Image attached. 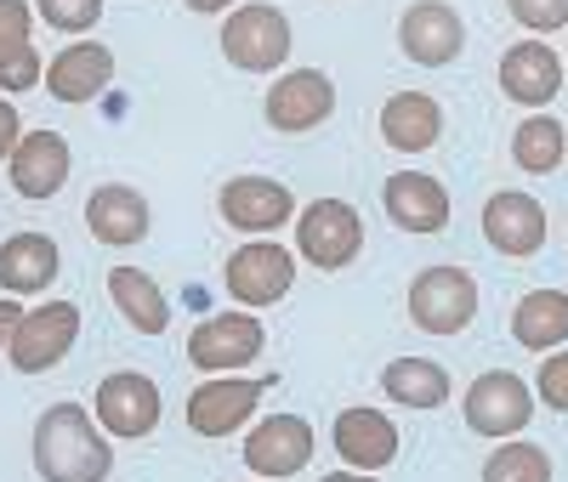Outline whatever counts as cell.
Listing matches in <instances>:
<instances>
[{"label": "cell", "instance_id": "15", "mask_svg": "<svg viewBox=\"0 0 568 482\" xmlns=\"http://www.w3.org/2000/svg\"><path fill=\"white\" fill-rule=\"evenodd\" d=\"M273 380H205L194 398H187V425L200 431V438H227V431H240L251 420V409L262 403Z\"/></svg>", "mask_w": 568, "mask_h": 482}, {"label": "cell", "instance_id": "26", "mask_svg": "<svg viewBox=\"0 0 568 482\" xmlns=\"http://www.w3.org/2000/svg\"><path fill=\"white\" fill-rule=\"evenodd\" d=\"M382 386H387V398L404 403V409H438V403H449V375L433 358H393L382 369Z\"/></svg>", "mask_w": 568, "mask_h": 482}, {"label": "cell", "instance_id": "35", "mask_svg": "<svg viewBox=\"0 0 568 482\" xmlns=\"http://www.w3.org/2000/svg\"><path fill=\"white\" fill-rule=\"evenodd\" d=\"M18 324H23V307H18V301H0V347H12Z\"/></svg>", "mask_w": 568, "mask_h": 482}, {"label": "cell", "instance_id": "36", "mask_svg": "<svg viewBox=\"0 0 568 482\" xmlns=\"http://www.w3.org/2000/svg\"><path fill=\"white\" fill-rule=\"evenodd\" d=\"M182 7H187V12H205V18H211V12H227L233 0H182Z\"/></svg>", "mask_w": 568, "mask_h": 482}, {"label": "cell", "instance_id": "3", "mask_svg": "<svg viewBox=\"0 0 568 482\" xmlns=\"http://www.w3.org/2000/svg\"><path fill=\"white\" fill-rule=\"evenodd\" d=\"M296 250L307 267L318 273H342L358 261L364 250V222L347 199H313L302 216H296Z\"/></svg>", "mask_w": 568, "mask_h": 482}, {"label": "cell", "instance_id": "9", "mask_svg": "<svg viewBox=\"0 0 568 482\" xmlns=\"http://www.w3.org/2000/svg\"><path fill=\"white\" fill-rule=\"evenodd\" d=\"M267 125L284 131V136H302L313 125H324L329 114H336V85H329L324 69H291L278 74L273 91H267Z\"/></svg>", "mask_w": 568, "mask_h": 482}, {"label": "cell", "instance_id": "33", "mask_svg": "<svg viewBox=\"0 0 568 482\" xmlns=\"http://www.w3.org/2000/svg\"><path fill=\"white\" fill-rule=\"evenodd\" d=\"M45 80V69H40V58H34V45L23 58H12V63H0V91H29V85H40Z\"/></svg>", "mask_w": 568, "mask_h": 482}, {"label": "cell", "instance_id": "19", "mask_svg": "<svg viewBox=\"0 0 568 482\" xmlns=\"http://www.w3.org/2000/svg\"><path fill=\"white\" fill-rule=\"evenodd\" d=\"M85 227H91V238H103V245H142V238H149V199L125 182H103L85 199Z\"/></svg>", "mask_w": 568, "mask_h": 482}, {"label": "cell", "instance_id": "29", "mask_svg": "<svg viewBox=\"0 0 568 482\" xmlns=\"http://www.w3.org/2000/svg\"><path fill=\"white\" fill-rule=\"evenodd\" d=\"M29 29H34L29 0H0V63H12V58L29 52Z\"/></svg>", "mask_w": 568, "mask_h": 482}, {"label": "cell", "instance_id": "12", "mask_svg": "<svg viewBox=\"0 0 568 482\" xmlns=\"http://www.w3.org/2000/svg\"><path fill=\"white\" fill-rule=\"evenodd\" d=\"M216 211L240 233H273V227H284L296 216V199H291V187L273 182V176H233L216 193Z\"/></svg>", "mask_w": 568, "mask_h": 482}, {"label": "cell", "instance_id": "32", "mask_svg": "<svg viewBox=\"0 0 568 482\" xmlns=\"http://www.w3.org/2000/svg\"><path fill=\"white\" fill-rule=\"evenodd\" d=\"M540 398H546L557 414H568V352H551V358L540 363Z\"/></svg>", "mask_w": 568, "mask_h": 482}, {"label": "cell", "instance_id": "13", "mask_svg": "<svg viewBox=\"0 0 568 482\" xmlns=\"http://www.w3.org/2000/svg\"><path fill=\"white\" fill-rule=\"evenodd\" d=\"M7 171H12V187L23 193V199H52L74 171V154H69V142L58 131H23Z\"/></svg>", "mask_w": 568, "mask_h": 482}, {"label": "cell", "instance_id": "18", "mask_svg": "<svg viewBox=\"0 0 568 482\" xmlns=\"http://www.w3.org/2000/svg\"><path fill=\"white\" fill-rule=\"evenodd\" d=\"M562 85V58L551 52L546 40H517L511 52L500 58V91L511 96V103H524V109H540L551 103Z\"/></svg>", "mask_w": 568, "mask_h": 482}, {"label": "cell", "instance_id": "22", "mask_svg": "<svg viewBox=\"0 0 568 482\" xmlns=\"http://www.w3.org/2000/svg\"><path fill=\"white\" fill-rule=\"evenodd\" d=\"M58 267H63V256L45 233H12L0 245V289L7 296H40V289H52Z\"/></svg>", "mask_w": 568, "mask_h": 482}, {"label": "cell", "instance_id": "6", "mask_svg": "<svg viewBox=\"0 0 568 482\" xmlns=\"http://www.w3.org/2000/svg\"><path fill=\"white\" fill-rule=\"evenodd\" d=\"M74 335H80V307H74V301H45V307L23 312V324H18V335H12V347H7V358H12L18 375H45L52 363L69 358Z\"/></svg>", "mask_w": 568, "mask_h": 482}, {"label": "cell", "instance_id": "16", "mask_svg": "<svg viewBox=\"0 0 568 482\" xmlns=\"http://www.w3.org/2000/svg\"><path fill=\"white\" fill-rule=\"evenodd\" d=\"M382 205H387V216H393L404 233H444V227H449V193H444L438 176H426V171H398V176H387Z\"/></svg>", "mask_w": 568, "mask_h": 482}, {"label": "cell", "instance_id": "4", "mask_svg": "<svg viewBox=\"0 0 568 482\" xmlns=\"http://www.w3.org/2000/svg\"><path fill=\"white\" fill-rule=\"evenodd\" d=\"M409 318L426 335H460L478 318V278L466 267H426L409 284Z\"/></svg>", "mask_w": 568, "mask_h": 482}, {"label": "cell", "instance_id": "30", "mask_svg": "<svg viewBox=\"0 0 568 482\" xmlns=\"http://www.w3.org/2000/svg\"><path fill=\"white\" fill-rule=\"evenodd\" d=\"M34 12L52 29H63V34H85L91 23L103 18V0H34Z\"/></svg>", "mask_w": 568, "mask_h": 482}, {"label": "cell", "instance_id": "10", "mask_svg": "<svg viewBox=\"0 0 568 482\" xmlns=\"http://www.w3.org/2000/svg\"><path fill=\"white\" fill-rule=\"evenodd\" d=\"M98 425L120 443H136L160 425V386L136 369H120L98 386Z\"/></svg>", "mask_w": 568, "mask_h": 482}, {"label": "cell", "instance_id": "28", "mask_svg": "<svg viewBox=\"0 0 568 482\" xmlns=\"http://www.w3.org/2000/svg\"><path fill=\"white\" fill-rule=\"evenodd\" d=\"M484 482H551V454L535 443H500L484 465Z\"/></svg>", "mask_w": 568, "mask_h": 482}, {"label": "cell", "instance_id": "14", "mask_svg": "<svg viewBox=\"0 0 568 482\" xmlns=\"http://www.w3.org/2000/svg\"><path fill=\"white\" fill-rule=\"evenodd\" d=\"M313 460V425L302 414H273L251 431L245 443V465L256 476H296Z\"/></svg>", "mask_w": 568, "mask_h": 482}, {"label": "cell", "instance_id": "31", "mask_svg": "<svg viewBox=\"0 0 568 482\" xmlns=\"http://www.w3.org/2000/svg\"><path fill=\"white\" fill-rule=\"evenodd\" d=\"M506 7H511L517 23H529V29H540V34L568 29V0H506Z\"/></svg>", "mask_w": 568, "mask_h": 482}, {"label": "cell", "instance_id": "23", "mask_svg": "<svg viewBox=\"0 0 568 482\" xmlns=\"http://www.w3.org/2000/svg\"><path fill=\"white\" fill-rule=\"evenodd\" d=\"M438 131H444V109L426 91H398L393 103L382 109V136H387V148H398V154L433 148Z\"/></svg>", "mask_w": 568, "mask_h": 482}, {"label": "cell", "instance_id": "21", "mask_svg": "<svg viewBox=\"0 0 568 482\" xmlns=\"http://www.w3.org/2000/svg\"><path fill=\"white\" fill-rule=\"evenodd\" d=\"M336 454L353 471H387L398 454V425L382 409H342L336 420Z\"/></svg>", "mask_w": 568, "mask_h": 482}, {"label": "cell", "instance_id": "17", "mask_svg": "<svg viewBox=\"0 0 568 482\" xmlns=\"http://www.w3.org/2000/svg\"><path fill=\"white\" fill-rule=\"evenodd\" d=\"M484 238L500 250V256H535L546 245V211L540 199H529V193H495V199L484 205Z\"/></svg>", "mask_w": 568, "mask_h": 482}, {"label": "cell", "instance_id": "5", "mask_svg": "<svg viewBox=\"0 0 568 482\" xmlns=\"http://www.w3.org/2000/svg\"><path fill=\"white\" fill-rule=\"evenodd\" d=\"M227 278V296L240 301V307H278L284 296H291V284H296V256L284 250V245H267V238H256V245H240L227 256L222 267Z\"/></svg>", "mask_w": 568, "mask_h": 482}, {"label": "cell", "instance_id": "27", "mask_svg": "<svg viewBox=\"0 0 568 482\" xmlns=\"http://www.w3.org/2000/svg\"><path fill=\"white\" fill-rule=\"evenodd\" d=\"M562 154H568V136H562V125H557L551 114L524 120V125H517V136H511V160L524 165V171H535V176L557 171Z\"/></svg>", "mask_w": 568, "mask_h": 482}, {"label": "cell", "instance_id": "37", "mask_svg": "<svg viewBox=\"0 0 568 482\" xmlns=\"http://www.w3.org/2000/svg\"><path fill=\"white\" fill-rule=\"evenodd\" d=\"M324 482H375L369 471H336V476H324Z\"/></svg>", "mask_w": 568, "mask_h": 482}, {"label": "cell", "instance_id": "8", "mask_svg": "<svg viewBox=\"0 0 568 482\" xmlns=\"http://www.w3.org/2000/svg\"><path fill=\"white\" fill-rule=\"evenodd\" d=\"M262 347H267V329L256 324V312H216L187 335V363L205 375H222V369H245L251 358H262Z\"/></svg>", "mask_w": 568, "mask_h": 482}, {"label": "cell", "instance_id": "11", "mask_svg": "<svg viewBox=\"0 0 568 482\" xmlns=\"http://www.w3.org/2000/svg\"><path fill=\"white\" fill-rule=\"evenodd\" d=\"M398 45H404V58L420 63V69H444L460 58V45H466V23L460 12L449 7V0H415V7L398 18Z\"/></svg>", "mask_w": 568, "mask_h": 482}, {"label": "cell", "instance_id": "24", "mask_svg": "<svg viewBox=\"0 0 568 482\" xmlns=\"http://www.w3.org/2000/svg\"><path fill=\"white\" fill-rule=\"evenodd\" d=\"M109 296H114V307L125 312V324H131L136 335H160V329L171 324V307H165V296H160V284L142 273V267H114V273H109Z\"/></svg>", "mask_w": 568, "mask_h": 482}, {"label": "cell", "instance_id": "20", "mask_svg": "<svg viewBox=\"0 0 568 482\" xmlns=\"http://www.w3.org/2000/svg\"><path fill=\"white\" fill-rule=\"evenodd\" d=\"M109 80H114V52L98 40H80L63 58L45 63V91H52L58 103H91V96H103Z\"/></svg>", "mask_w": 568, "mask_h": 482}, {"label": "cell", "instance_id": "34", "mask_svg": "<svg viewBox=\"0 0 568 482\" xmlns=\"http://www.w3.org/2000/svg\"><path fill=\"white\" fill-rule=\"evenodd\" d=\"M23 142V125H18V109L0 96V160H12V148Z\"/></svg>", "mask_w": 568, "mask_h": 482}, {"label": "cell", "instance_id": "1", "mask_svg": "<svg viewBox=\"0 0 568 482\" xmlns=\"http://www.w3.org/2000/svg\"><path fill=\"white\" fill-rule=\"evenodd\" d=\"M109 465V431L80 403H52L34 420V471L45 482H103Z\"/></svg>", "mask_w": 568, "mask_h": 482}, {"label": "cell", "instance_id": "25", "mask_svg": "<svg viewBox=\"0 0 568 482\" xmlns=\"http://www.w3.org/2000/svg\"><path fill=\"white\" fill-rule=\"evenodd\" d=\"M511 335L535 352H551L557 341H568V296L562 289H535V296H524L511 312Z\"/></svg>", "mask_w": 568, "mask_h": 482}, {"label": "cell", "instance_id": "7", "mask_svg": "<svg viewBox=\"0 0 568 482\" xmlns=\"http://www.w3.org/2000/svg\"><path fill=\"white\" fill-rule=\"evenodd\" d=\"M535 414V392L524 386V375L511 369H489L471 380L466 392V425L478 431V438H511V431H524Z\"/></svg>", "mask_w": 568, "mask_h": 482}, {"label": "cell", "instance_id": "2", "mask_svg": "<svg viewBox=\"0 0 568 482\" xmlns=\"http://www.w3.org/2000/svg\"><path fill=\"white\" fill-rule=\"evenodd\" d=\"M222 58L245 74H273L284 58H291V18L267 0H251V7L227 12L222 23Z\"/></svg>", "mask_w": 568, "mask_h": 482}]
</instances>
